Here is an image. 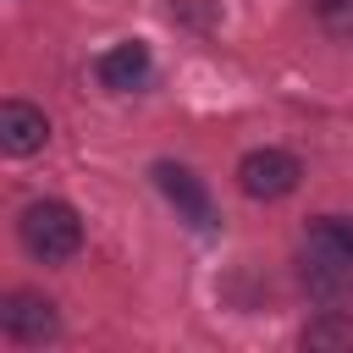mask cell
Returning <instances> with one entry per match:
<instances>
[{
  "instance_id": "cell-1",
  "label": "cell",
  "mask_w": 353,
  "mask_h": 353,
  "mask_svg": "<svg viewBox=\"0 0 353 353\" xmlns=\"http://www.w3.org/2000/svg\"><path fill=\"white\" fill-rule=\"evenodd\" d=\"M298 270H303V287L314 298H347L353 292V221L347 215H320L309 221L303 232V248H298Z\"/></svg>"
},
{
  "instance_id": "cell-4",
  "label": "cell",
  "mask_w": 353,
  "mask_h": 353,
  "mask_svg": "<svg viewBox=\"0 0 353 353\" xmlns=\"http://www.w3.org/2000/svg\"><path fill=\"white\" fill-rule=\"evenodd\" d=\"M154 188L171 199V210H176V221H188L193 232H221V210H215V199H210V188H204V176H193L188 165H176V160H160L154 165Z\"/></svg>"
},
{
  "instance_id": "cell-6",
  "label": "cell",
  "mask_w": 353,
  "mask_h": 353,
  "mask_svg": "<svg viewBox=\"0 0 353 353\" xmlns=\"http://www.w3.org/2000/svg\"><path fill=\"white\" fill-rule=\"evenodd\" d=\"M94 77H99V88H110V94H138V88L154 77V55H149L143 39H121V44H110V50L94 61Z\"/></svg>"
},
{
  "instance_id": "cell-5",
  "label": "cell",
  "mask_w": 353,
  "mask_h": 353,
  "mask_svg": "<svg viewBox=\"0 0 353 353\" xmlns=\"http://www.w3.org/2000/svg\"><path fill=\"white\" fill-rule=\"evenodd\" d=\"M298 182H303V160L287 154V149H248V154L237 160V188H243L248 199H259V204L287 199Z\"/></svg>"
},
{
  "instance_id": "cell-2",
  "label": "cell",
  "mask_w": 353,
  "mask_h": 353,
  "mask_svg": "<svg viewBox=\"0 0 353 353\" xmlns=\"http://www.w3.org/2000/svg\"><path fill=\"white\" fill-rule=\"evenodd\" d=\"M17 232H22V248L39 265H66L83 248V221H77V210L66 199H33L22 210V221H17Z\"/></svg>"
},
{
  "instance_id": "cell-7",
  "label": "cell",
  "mask_w": 353,
  "mask_h": 353,
  "mask_svg": "<svg viewBox=\"0 0 353 353\" xmlns=\"http://www.w3.org/2000/svg\"><path fill=\"white\" fill-rule=\"evenodd\" d=\"M44 138H50V116H44L39 105H28V99H6V105H0V149H6L11 160L39 154Z\"/></svg>"
},
{
  "instance_id": "cell-8",
  "label": "cell",
  "mask_w": 353,
  "mask_h": 353,
  "mask_svg": "<svg viewBox=\"0 0 353 353\" xmlns=\"http://www.w3.org/2000/svg\"><path fill=\"white\" fill-rule=\"evenodd\" d=\"M298 342H303L309 353H353V314L325 309V314H314V320L303 325Z\"/></svg>"
},
{
  "instance_id": "cell-9",
  "label": "cell",
  "mask_w": 353,
  "mask_h": 353,
  "mask_svg": "<svg viewBox=\"0 0 353 353\" xmlns=\"http://www.w3.org/2000/svg\"><path fill=\"white\" fill-rule=\"evenodd\" d=\"M309 6H314V17H320L325 33L353 39V0H309Z\"/></svg>"
},
{
  "instance_id": "cell-3",
  "label": "cell",
  "mask_w": 353,
  "mask_h": 353,
  "mask_svg": "<svg viewBox=\"0 0 353 353\" xmlns=\"http://www.w3.org/2000/svg\"><path fill=\"white\" fill-rule=\"evenodd\" d=\"M0 331H6V342H17V347H44V342L61 336V314H55V303H50L44 292L17 287V292L0 298Z\"/></svg>"
}]
</instances>
